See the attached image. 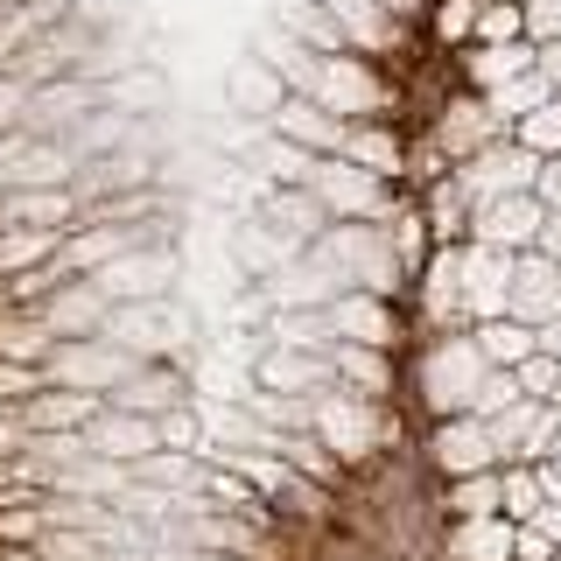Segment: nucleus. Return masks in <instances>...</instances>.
Masks as SVG:
<instances>
[{
  "label": "nucleus",
  "mask_w": 561,
  "mask_h": 561,
  "mask_svg": "<svg viewBox=\"0 0 561 561\" xmlns=\"http://www.w3.org/2000/svg\"><path fill=\"white\" fill-rule=\"evenodd\" d=\"M316 99L337 105V113H386V78L358 57H330L316 70Z\"/></svg>",
  "instance_id": "obj_1"
},
{
  "label": "nucleus",
  "mask_w": 561,
  "mask_h": 561,
  "mask_svg": "<svg viewBox=\"0 0 561 561\" xmlns=\"http://www.w3.org/2000/svg\"><path fill=\"white\" fill-rule=\"evenodd\" d=\"M309 183H316V197H323V204L351 210V218H373L379 197H386V175L351 169V162H323V169H309Z\"/></svg>",
  "instance_id": "obj_2"
},
{
  "label": "nucleus",
  "mask_w": 561,
  "mask_h": 561,
  "mask_svg": "<svg viewBox=\"0 0 561 561\" xmlns=\"http://www.w3.org/2000/svg\"><path fill=\"white\" fill-rule=\"evenodd\" d=\"M323 8H330V22H344L365 49H379L386 35H393V14H386L379 0H323Z\"/></svg>",
  "instance_id": "obj_3"
},
{
  "label": "nucleus",
  "mask_w": 561,
  "mask_h": 561,
  "mask_svg": "<svg viewBox=\"0 0 561 561\" xmlns=\"http://www.w3.org/2000/svg\"><path fill=\"white\" fill-rule=\"evenodd\" d=\"M344 148H351V154H358V162H365V169H373V175H393V169H400V140H393V134H386V127H365V134H344Z\"/></svg>",
  "instance_id": "obj_4"
},
{
  "label": "nucleus",
  "mask_w": 561,
  "mask_h": 561,
  "mask_svg": "<svg viewBox=\"0 0 561 561\" xmlns=\"http://www.w3.org/2000/svg\"><path fill=\"white\" fill-rule=\"evenodd\" d=\"M337 323H344V330H358L365 344H386V337H393V316H386L379 302H344V309H337Z\"/></svg>",
  "instance_id": "obj_5"
},
{
  "label": "nucleus",
  "mask_w": 561,
  "mask_h": 561,
  "mask_svg": "<svg viewBox=\"0 0 561 561\" xmlns=\"http://www.w3.org/2000/svg\"><path fill=\"white\" fill-rule=\"evenodd\" d=\"M49 245H57V232H14V239H0V267H22V260L49 253Z\"/></svg>",
  "instance_id": "obj_6"
},
{
  "label": "nucleus",
  "mask_w": 561,
  "mask_h": 561,
  "mask_svg": "<svg viewBox=\"0 0 561 561\" xmlns=\"http://www.w3.org/2000/svg\"><path fill=\"white\" fill-rule=\"evenodd\" d=\"M478 14H484V0H443L435 28H443V35H470V28H478Z\"/></svg>",
  "instance_id": "obj_7"
},
{
  "label": "nucleus",
  "mask_w": 561,
  "mask_h": 561,
  "mask_svg": "<svg viewBox=\"0 0 561 561\" xmlns=\"http://www.w3.org/2000/svg\"><path fill=\"white\" fill-rule=\"evenodd\" d=\"M379 8H386V14H400V8H414V0H379Z\"/></svg>",
  "instance_id": "obj_8"
},
{
  "label": "nucleus",
  "mask_w": 561,
  "mask_h": 561,
  "mask_svg": "<svg viewBox=\"0 0 561 561\" xmlns=\"http://www.w3.org/2000/svg\"><path fill=\"white\" fill-rule=\"evenodd\" d=\"M505 8H526V0H505Z\"/></svg>",
  "instance_id": "obj_9"
}]
</instances>
